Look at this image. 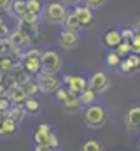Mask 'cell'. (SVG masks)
Segmentation results:
<instances>
[{
    "label": "cell",
    "instance_id": "7bdbcfd3",
    "mask_svg": "<svg viewBox=\"0 0 140 151\" xmlns=\"http://www.w3.org/2000/svg\"><path fill=\"white\" fill-rule=\"evenodd\" d=\"M2 119H4V113H0V123H2Z\"/></svg>",
    "mask_w": 140,
    "mask_h": 151
},
{
    "label": "cell",
    "instance_id": "277c9868",
    "mask_svg": "<svg viewBox=\"0 0 140 151\" xmlns=\"http://www.w3.org/2000/svg\"><path fill=\"white\" fill-rule=\"evenodd\" d=\"M37 79H39V86H40V93H56V90L61 86V79L56 74H47V72H39L37 74Z\"/></svg>",
    "mask_w": 140,
    "mask_h": 151
},
{
    "label": "cell",
    "instance_id": "e0dca14e",
    "mask_svg": "<svg viewBox=\"0 0 140 151\" xmlns=\"http://www.w3.org/2000/svg\"><path fill=\"white\" fill-rule=\"evenodd\" d=\"M63 104H65V109L69 111V113H74V111H77L82 104H81V100H79V93H75V91H70L69 90V95H67V99L63 100Z\"/></svg>",
    "mask_w": 140,
    "mask_h": 151
},
{
    "label": "cell",
    "instance_id": "f1b7e54d",
    "mask_svg": "<svg viewBox=\"0 0 140 151\" xmlns=\"http://www.w3.org/2000/svg\"><path fill=\"white\" fill-rule=\"evenodd\" d=\"M46 144H47V148H49V150H58V148H60V139H58V137L51 132V134L47 135Z\"/></svg>",
    "mask_w": 140,
    "mask_h": 151
},
{
    "label": "cell",
    "instance_id": "5b68a950",
    "mask_svg": "<svg viewBox=\"0 0 140 151\" xmlns=\"http://www.w3.org/2000/svg\"><path fill=\"white\" fill-rule=\"evenodd\" d=\"M88 86H89L91 90H95V91L100 95V93H105V91L110 88V79H109L107 74H104V72H95V74L89 77Z\"/></svg>",
    "mask_w": 140,
    "mask_h": 151
},
{
    "label": "cell",
    "instance_id": "d590c367",
    "mask_svg": "<svg viewBox=\"0 0 140 151\" xmlns=\"http://www.w3.org/2000/svg\"><path fill=\"white\" fill-rule=\"evenodd\" d=\"M84 2H86V5L89 9H100L105 4V0H84Z\"/></svg>",
    "mask_w": 140,
    "mask_h": 151
},
{
    "label": "cell",
    "instance_id": "f546056e",
    "mask_svg": "<svg viewBox=\"0 0 140 151\" xmlns=\"http://www.w3.org/2000/svg\"><path fill=\"white\" fill-rule=\"evenodd\" d=\"M131 53H137V55H140V34L139 32H135V35L131 37Z\"/></svg>",
    "mask_w": 140,
    "mask_h": 151
},
{
    "label": "cell",
    "instance_id": "8fae6325",
    "mask_svg": "<svg viewBox=\"0 0 140 151\" xmlns=\"http://www.w3.org/2000/svg\"><path fill=\"white\" fill-rule=\"evenodd\" d=\"M16 130H18V121L4 116V119L0 123V137H11L16 134Z\"/></svg>",
    "mask_w": 140,
    "mask_h": 151
},
{
    "label": "cell",
    "instance_id": "ffe728a7",
    "mask_svg": "<svg viewBox=\"0 0 140 151\" xmlns=\"http://www.w3.org/2000/svg\"><path fill=\"white\" fill-rule=\"evenodd\" d=\"M49 134H51V127H49V125H39L37 130H35V134H34V141L37 142V144L46 142Z\"/></svg>",
    "mask_w": 140,
    "mask_h": 151
},
{
    "label": "cell",
    "instance_id": "ba28073f",
    "mask_svg": "<svg viewBox=\"0 0 140 151\" xmlns=\"http://www.w3.org/2000/svg\"><path fill=\"white\" fill-rule=\"evenodd\" d=\"M79 23H81V28H86V27H91L93 25V9H89L88 5H77L74 9Z\"/></svg>",
    "mask_w": 140,
    "mask_h": 151
},
{
    "label": "cell",
    "instance_id": "b9f144b4",
    "mask_svg": "<svg viewBox=\"0 0 140 151\" xmlns=\"http://www.w3.org/2000/svg\"><path fill=\"white\" fill-rule=\"evenodd\" d=\"M4 76H5V74H4V72L0 70V84H4Z\"/></svg>",
    "mask_w": 140,
    "mask_h": 151
},
{
    "label": "cell",
    "instance_id": "ee69618b",
    "mask_svg": "<svg viewBox=\"0 0 140 151\" xmlns=\"http://www.w3.org/2000/svg\"><path fill=\"white\" fill-rule=\"evenodd\" d=\"M2 25H4V19H2V18H0V27H2Z\"/></svg>",
    "mask_w": 140,
    "mask_h": 151
},
{
    "label": "cell",
    "instance_id": "484cf974",
    "mask_svg": "<svg viewBox=\"0 0 140 151\" xmlns=\"http://www.w3.org/2000/svg\"><path fill=\"white\" fill-rule=\"evenodd\" d=\"M116 51H117V53H119L121 56H128V55L131 53V42H130V40H124V39H123V40H121V42H119V44L116 46Z\"/></svg>",
    "mask_w": 140,
    "mask_h": 151
},
{
    "label": "cell",
    "instance_id": "1f68e13d",
    "mask_svg": "<svg viewBox=\"0 0 140 151\" xmlns=\"http://www.w3.org/2000/svg\"><path fill=\"white\" fill-rule=\"evenodd\" d=\"M119 70H121L123 74H130V72H133L135 69L131 67V63H130L128 60H121V63H119Z\"/></svg>",
    "mask_w": 140,
    "mask_h": 151
},
{
    "label": "cell",
    "instance_id": "4dcf8cb0",
    "mask_svg": "<svg viewBox=\"0 0 140 151\" xmlns=\"http://www.w3.org/2000/svg\"><path fill=\"white\" fill-rule=\"evenodd\" d=\"M126 60L131 63L133 69H140V55H137V53H130V55L126 56Z\"/></svg>",
    "mask_w": 140,
    "mask_h": 151
},
{
    "label": "cell",
    "instance_id": "cb8c5ba5",
    "mask_svg": "<svg viewBox=\"0 0 140 151\" xmlns=\"http://www.w3.org/2000/svg\"><path fill=\"white\" fill-rule=\"evenodd\" d=\"M63 25H65V28H70V30H79V28H81V23H79L75 12H69V14H67Z\"/></svg>",
    "mask_w": 140,
    "mask_h": 151
},
{
    "label": "cell",
    "instance_id": "f6af8a7d",
    "mask_svg": "<svg viewBox=\"0 0 140 151\" xmlns=\"http://www.w3.org/2000/svg\"><path fill=\"white\" fill-rule=\"evenodd\" d=\"M137 144H139V148H140V137H139V142H137Z\"/></svg>",
    "mask_w": 140,
    "mask_h": 151
},
{
    "label": "cell",
    "instance_id": "3957f363",
    "mask_svg": "<svg viewBox=\"0 0 140 151\" xmlns=\"http://www.w3.org/2000/svg\"><path fill=\"white\" fill-rule=\"evenodd\" d=\"M61 56L56 51H46L40 58V70L47 74H58L61 70Z\"/></svg>",
    "mask_w": 140,
    "mask_h": 151
},
{
    "label": "cell",
    "instance_id": "ab89813d",
    "mask_svg": "<svg viewBox=\"0 0 140 151\" xmlns=\"http://www.w3.org/2000/svg\"><path fill=\"white\" fill-rule=\"evenodd\" d=\"M63 4H72V5H75V4H79L81 0H61Z\"/></svg>",
    "mask_w": 140,
    "mask_h": 151
},
{
    "label": "cell",
    "instance_id": "7402d4cb",
    "mask_svg": "<svg viewBox=\"0 0 140 151\" xmlns=\"http://www.w3.org/2000/svg\"><path fill=\"white\" fill-rule=\"evenodd\" d=\"M14 65H16V62H14L12 56H9V55H0V70H2L4 74L12 72Z\"/></svg>",
    "mask_w": 140,
    "mask_h": 151
},
{
    "label": "cell",
    "instance_id": "7a4b0ae2",
    "mask_svg": "<svg viewBox=\"0 0 140 151\" xmlns=\"http://www.w3.org/2000/svg\"><path fill=\"white\" fill-rule=\"evenodd\" d=\"M67 14H69L67 7H65L63 4H60V2H51V4H47V5H46V11H44V18H46V21L51 23V25H63Z\"/></svg>",
    "mask_w": 140,
    "mask_h": 151
},
{
    "label": "cell",
    "instance_id": "30bf717a",
    "mask_svg": "<svg viewBox=\"0 0 140 151\" xmlns=\"http://www.w3.org/2000/svg\"><path fill=\"white\" fill-rule=\"evenodd\" d=\"M26 91H25V88H23V84H14V86H11L9 88V99H11V102L12 104H23L25 100H26Z\"/></svg>",
    "mask_w": 140,
    "mask_h": 151
},
{
    "label": "cell",
    "instance_id": "44dd1931",
    "mask_svg": "<svg viewBox=\"0 0 140 151\" xmlns=\"http://www.w3.org/2000/svg\"><path fill=\"white\" fill-rule=\"evenodd\" d=\"M23 88H25V91H26V95H28V97H35L37 93H40L39 79H32V77H28V79L23 83Z\"/></svg>",
    "mask_w": 140,
    "mask_h": 151
},
{
    "label": "cell",
    "instance_id": "8992f818",
    "mask_svg": "<svg viewBox=\"0 0 140 151\" xmlns=\"http://www.w3.org/2000/svg\"><path fill=\"white\" fill-rule=\"evenodd\" d=\"M124 125L130 134H135L140 127V106H133L126 111L124 116Z\"/></svg>",
    "mask_w": 140,
    "mask_h": 151
},
{
    "label": "cell",
    "instance_id": "603a6c76",
    "mask_svg": "<svg viewBox=\"0 0 140 151\" xmlns=\"http://www.w3.org/2000/svg\"><path fill=\"white\" fill-rule=\"evenodd\" d=\"M23 107L26 109L28 114H35L40 111V104H39V100L35 97H26V100L23 102Z\"/></svg>",
    "mask_w": 140,
    "mask_h": 151
},
{
    "label": "cell",
    "instance_id": "d4e9b609",
    "mask_svg": "<svg viewBox=\"0 0 140 151\" xmlns=\"http://www.w3.org/2000/svg\"><path fill=\"white\" fill-rule=\"evenodd\" d=\"M121 58H123V56H121L117 51H110V53H107V65L112 67V69H116V67H119Z\"/></svg>",
    "mask_w": 140,
    "mask_h": 151
},
{
    "label": "cell",
    "instance_id": "4316f807",
    "mask_svg": "<svg viewBox=\"0 0 140 151\" xmlns=\"http://www.w3.org/2000/svg\"><path fill=\"white\" fill-rule=\"evenodd\" d=\"M81 150L82 151H102V144L98 141H95V139H89V141H86L81 146Z\"/></svg>",
    "mask_w": 140,
    "mask_h": 151
},
{
    "label": "cell",
    "instance_id": "e575fe53",
    "mask_svg": "<svg viewBox=\"0 0 140 151\" xmlns=\"http://www.w3.org/2000/svg\"><path fill=\"white\" fill-rule=\"evenodd\" d=\"M21 19H25V21H30V23H37V21H39V14H35V12H30V11L26 9L25 16H23Z\"/></svg>",
    "mask_w": 140,
    "mask_h": 151
},
{
    "label": "cell",
    "instance_id": "5bb4252c",
    "mask_svg": "<svg viewBox=\"0 0 140 151\" xmlns=\"http://www.w3.org/2000/svg\"><path fill=\"white\" fill-rule=\"evenodd\" d=\"M9 40H11V44L12 46H16V47H26L30 42H32V39L26 37L23 32H19L18 28L14 30V32H11L9 34Z\"/></svg>",
    "mask_w": 140,
    "mask_h": 151
},
{
    "label": "cell",
    "instance_id": "74e56055",
    "mask_svg": "<svg viewBox=\"0 0 140 151\" xmlns=\"http://www.w3.org/2000/svg\"><path fill=\"white\" fill-rule=\"evenodd\" d=\"M67 95H69V90H65V88H58L56 90V99H58V102H63L65 99H67Z\"/></svg>",
    "mask_w": 140,
    "mask_h": 151
},
{
    "label": "cell",
    "instance_id": "d6a6232c",
    "mask_svg": "<svg viewBox=\"0 0 140 151\" xmlns=\"http://www.w3.org/2000/svg\"><path fill=\"white\" fill-rule=\"evenodd\" d=\"M23 56H32V58H39V60H40V58H42V51H39L37 47H30L28 51L23 53Z\"/></svg>",
    "mask_w": 140,
    "mask_h": 151
},
{
    "label": "cell",
    "instance_id": "f35d334b",
    "mask_svg": "<svg viewBox=\"0 0 140 151\" xmlns=\"http://www.w3.org/2000/svg\"><path fill=\"white\" fill-rule=\"evenodd\" d=\"M11 2H12V0H0V11H5V9H9Z\"/></svg>",
    "mask_w": 140,
    "mask_h": 151
},
{
    "label": "cell",
    "instance_id": "52a82bcc",
    "mask_svg": "<svg viewBox=\"0 0 140 151\" xmlns=\"http://www.w3.org/2000/svg\"><path fill=\"white\" fill-rule=\"evenodd\" d=\"M58 44L63 47V49H74L79 46V34L77 30H70V28H65L60 37H58Z\"/></svg>",
    "mask_w": 140,
    "mask_h": 151
},
{
    "label": "cell",
    "instance_id": "83f0119b",
    "mask_svg": "<svg viewBox=\"0 0 140 151\" xmlns=\"http://www.w3.org/2000/svg\"><path fill=\"white\" fill-rule=\"evenodd\" d=\"M26 9L30 12H35V14H40L42 11V4L39 0H26Z\"/></svg>",
    "mask_w": 140,
    "mask_h": 151
},
{
    "label": "cell",
    "instance_id": "2e32d148",
    "mask_svg": "<svg viewBox=\"0 0 140 151\" xmlns=\"http://www.w3.org/2000/svg\"><path fill=\"white\" fill-rule=\"evenodd\" d=\"M9 12L14 18L21 19L25 16V12H26V0H12L11 5H9Z\"/></svg>",
    "mask_w": 140,
    "mask_h": 151
},
{
    "label": "cell",
    "instance_id": "836d02e7",
    "mask_svg": "<svg viewBox=\"0 0 140 151\" xmlns=\"http://www.w3.org/2000/svg\"><path fill=\"white\" fill-rule=\"evenodd\" d=\"M11 99L9 97H0V113H5L9 107H11Z\"/></svg>",
    "mask_w": 140,
    "mask_h": 151
},
{
    "label": "cell",
    "instance_id": "8d00e7d4",
    "mask_svg": "<svg viewBox=\"0 0 140 151\" xmlns=\"http://www.w3.org/2000/svg\"><path fill=\"white\" fill-rule=\"evenodd\" d=\"M121 35L124 40H131V37L135 35V28H123L121 30Z\"/></svg>",
    "mask_w": 140,
    "mask_h": 151
},
{
    "label": "cell",
    "instance_id": "9a60e30c",
    "mask_svg": "<svg viewBox=\"0 0 140 151\" xmlns=\"http://www.w3.org/2000/svg\"><path fill=\"white\" fill-rule=\"evenodd\" d=\"M121 40H123L121 30H116V28L107 30V32H105V35H104V44L107 46V47H116Z\"/></svg>",
    "mask_w": 140,
    "mask_h": 151
},
{
    "label": "cell",
    "instance_id": "7c38bea8",
    "mask_svg": "<svg viewBox=\"0 0 140 151\" xmlns=\"http://www.w3.org/2000/svg\"><path fill=\"white\" fill-rule=\"evenodd\" d=\"M4 116H7V118H11V119H14V121H18V123H21L23 119H25V116H26V109L23 107V104H11V107L4 113Z\"/></svg>",
    "mask_w": 140,
    "mask_h": 151
},
{
    "label": "cell",
    "instance_id": "d6986e66",
    "mask_svg": "<svg viewBox=\"0 0 140 151\" xmlns=\"http://www.w3.org/2000/svg\"><path fill=\"white\" fill-rule=\"evenodd\" d=\"M96 95H98V93L88 86V88H84V90L79 93V100H81V104H84V106H89V104L96 102Z\"/></svg>",
    "mask_w": 140,
    "mask_h": 151
},
{
    "label": "cell",
    "instance_id": "9c48e42d",
    "mask_svg": "<svg viewBox=\"0 0 140 151\" xmlns=\"http://www.w3.org/2000/svg\"><path fill=\"white\" fill-rule=\"evenodd\" d=\"M63 83L67 84L70 91H75V93H81L84 88H88V81L82 76H65Z\"/></svg>",
    "mask_w": 140,
    "mask_h": 151
},
{
    "label": "cell",
    "instance_id": "6da1fadb",
    "mask_svg": "<svg viewBox=\"0 0 140 151\" xmlns=\"http://www.w3.org/2000/svg\"><path fill=\"white\" fill-rule=\"evenodd\" d=\"M107 109H105L102 104H89L84 113H82V119L84 123L89 127V128H100L107 123Z\"/></svg>",
    "mask_w": 140,
    "mask_h": 151
},
{
    "label": "cell",
    "instance_id": "4fadbf2b",
    "mask_svg": "<svg viewBox=\"0 0 140 151\" xmlns=\"http://www.w3.org/2000/svg\"><path fill=\"white\" fill-rule=\"evenodd\" d=\"M21 67L26 74H39L40 72V60L32 56H23L21 58Z\"/></svg>",
    "mask_w": 140,
    "mask_h": 151
},
{
    "label": "cell",
    "instance_id": "ac0fdd59",
    "mask_svg": "<svg viewBox=\"0 0 140 151\" xmlns=\"http://www.w3.org/2000/svg\"><path fill=\"white\" fill-rule=\"evenodd\" d=\"M18 30L23 32L26 37H30V39L37 37V23H30V21H25V19H18Z\"/></svg>",
    "mask_w": 140,
    "mask_h": 151
},
{
    "label": "cell",
    "instance_id": "60d3db41",
    "mask_svg": "<svg viewBox=\"0 0 140 151\" xmlns=\"http://www.w3.org/2000/svg\"><path fill=\"white\" fill-rule=\"evenodd\" d=\"M133 28H135V32H139V34H140V19H139V21H135Z\"/></svg>",
    "mask_w": 140,
    "mask_h": 151
},
{
    "label": "cell",
    "instance_id": "bcb514c9",
    "mask_svg": "<svg viewBox=\"0 0 140 151\" xmlns=\"http://www.w3.org/2000/svg\"><path fill=\"white\" fill-rule=\"evenodd\" d=\"M139 132H140V127H139Z\"/></svg>",
    "mask_w": 140,
    "mask_h": 151
}]
</instances>
